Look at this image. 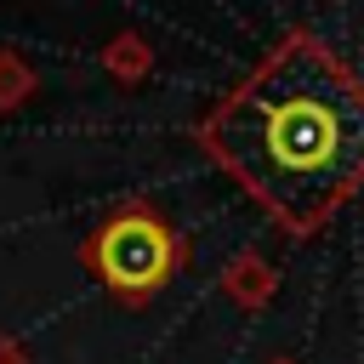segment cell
Masks as SVG:
<instances>
[{
    "instance_id": "6da1fadb",
    "label": "cell",
    "mask_w": 364,
    "mask_h": 364,
    "mask_svg": "<svg viewBox=\"0 0 364 364\" xmlns=\"http://www.w3.org/2000/svg\"><path fill=\"white\" fill-rule=\"evenodd\" d=\"M199 142L290 233H313L364 182V80L290 34L205 114Z\"/></svg>"
},
{
    "instance_id": "7a4b0ae2",
    "label": "cell",
    "mask_w": 364,
    "mask_h": 364,
    "mask_svg": "<svg viewBox=\"0 0 364 364\" xmlns=\"http://www.w3.org/2000/svg\"><path fill=\"white\" fill-rule=\"evenodd\" d=\"M85 262H91V273H97L119 301H142V296H154L159 284H171V273H176V262H182V245H176V233H171L165 216L131 205V210H114V216L97 228Z\"/></svg>"
}]
</instances>
